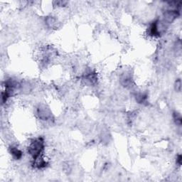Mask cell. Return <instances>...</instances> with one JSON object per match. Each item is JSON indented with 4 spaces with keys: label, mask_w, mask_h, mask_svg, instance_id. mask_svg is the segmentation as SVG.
Returning a JSON list of instances; mask_svg holds the SVG:
<instances>
[{
    "label": "cell",
    "mask_w": 182,
    "mask_h": 182,
    "mask_svg": "<svg viewBox=\"0 0 182 182\" xmlns=\"http://www.w3.org/2000/svg\"><path fill=\"white\" fill-rule=\"evenodd\" d=\"M120 83L125 87L130 86L132 83V78L129 73H125L120 77Z\"/></svg>",
    "instance_id": "6"
},
{
    "label": "cell",
    "mask_w": 182,
    "mask_h": 182,
    "mask_svg": "<svg viewBox=\"0 0 182 182\" xmlns=\"http://www.w3.org/2000/svg\"><path fill=\"white\" fill-rule=\"evenodd\" d=\"M37 115L42 120H48L51 117V112L46 105H41L37 108Z\"/></svg>",
    "instance_id": "4"
},
{
    "label": "cell",
    "mask_w": 182,
    "mask_h": 182,
    "mask_svg": "<svg viewBox=\"0 0 182 182\" xmlns=\"http://www.w3.org/2000/svg\"><path fill=\"white\" fill-rule=\"evenodd\" d=\"M174 121L176 123L179 125H181V115L179 114L178 112H174Z\"/></svg>",
    "instance_id": "11"
},
{
    "label": "cell",
    "mask_w": 182,
    "mask_h": 182,
    "mask_svg": "<svg viewBox=\"0 0 182 182\" xmlns=\"http://www.w3.org/2000/svg\"><path fill=\"white\" fill-rule=\"evenodd\" d=\"M46 23L48 26V27L51 28V29H53L57 26V20L55 18H53V16H49L46 18Z\"/></svg>",
    "instance_id": "9"
},
{
    "label": "cell",
    "mask_w": 182,
    "mask_h": 182,
    "mask_svg": "<svg viewBox=\"0 0 182 182\" xmlns=\"http://www.w3.org/2000/svg\"><path fill=\"white\" fill-rule=\"evenodd\" d=\"M168 23L164 20H157L154 22L149 28V34L153 36H159L166 32Z\"/></svg>",
    "instance_id": "2"
},
{
    "label": "cell",
    "mask_w": 182,
    "mask_h": 182,
    "mask_svg": "<svg viewBox=\"0 0 182 182\" xmlns=\"http://www.w3.org/2000/svg\"><path fill=\"white\" fill-rule=\"evenodd\" d=\"M83 81L86 86H93L98 81L97 73L91 70L86 71V73L83 74Z\"/></svg>",
    "instance_id": "3"
},
{
    "label": "cell",
    "mask_w": 182,
    "mask_h": 182,
    "mask_svg": "<svg viewBox=\"0 0 182 182\" xmlns=\"http://www.w3.org/2000/svg\"><path fill=\"white\" fill-rule=\"evenodd\" d=\"M34 165L38 169H41L45 167L47 165V162L44 159V158L40 156L39 157L34 159Z\"/></svg>",
    "instance_id": "8"
},
{
    "label": "cell",
    "mask_w": 182,
    "mask_h": 182,
    "mask_svg": "<svg viewBox=\"0 0 182 182\" xmlns=\"http://www.w3.org/2000/svg\"><path fill=\"white\" fill-rule=\"evenodd\" d=\"M9 151H10L11 154L12 155L14 159H19L22 157V152L16 146H11Z\"/></svg>",
    "instance_id": "7"
},
{
    "label": "cell",
    "mask_w": 182,
    "mask_h": 182,
    "mask_svg": "<svg viewBox=\"0 0 182 182\" xmlns=\"http://www.w3.org/2000/svg\"><path fill=\"white\" fill-rule=\"evenodd\" d=\"M179 11L176 9L167 10L164 13V20L167 23H171L178 17Z\"/></svg>",
    "instance_id": "5"
},
{
    "label": "cell",
    "mask_w": 182,
    "mask_h": 182,
    "mask_svg": "<svg viewBox=\"0 0 182 182\" xmlns=\"http://www.w3.org/2000/svg\"><path fill=\"white\" fill-rule=\"evenodd\" d=\"M175 90L177 92H180L181 90V81L180 79H177L175 83Z\"/></svg>",
    "instance_id": "12"
},
{
    "label": "cell",
    "mask_w": 182,
    "mask_h": 182,
    "mask_svg": "<svg viewBox=\"0 0 182 182\" xmlns=\"http://www.w3.org/2000/svg\"><path fill=\"white\" fill-rule=\"evenodd\" d=\"M135 98H136V100L138 101L139 103H144L146 102L147 96H146L145 93H139L135 95Z\"/></svg>",
    "instance_id": "10"
},
{
    "label": "cell",
    "mask_w": 182,
    "mask_h": 182,
    "mask_svg": "<svg viewBox=\"0 0 182 182\" xmlns=\"http://www.w3.org/2000/svg\"><path fill=\"white\" fill-rule=\"evenodd\" d=\"M176 162H177V164L179 165V166H181V155L178 156V157H177V159H176Z\"/></svg>",
    "instance_id": "13"
},
{
    "label": "cell",
    "mask_w": 182,
    "mask_h": 182,
    "mask_svg": "<svg viewBox=\"0 0 182 182\" xmlns=\"http://www.w3.org/2000/svg\"><path fill=\"white\" fill-rule=\"evenodd\" d=\"M44 149V139L39 138L38 139H34L28 147V152L33 157V159H35L36 158L39 157L41 155V153L43 152Z\"/></svg>",
    "instance_id": "1"
}]
</instances>
